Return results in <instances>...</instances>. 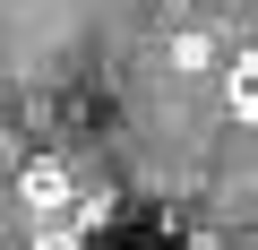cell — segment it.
<instances>
[{
	"instance_id": "cell-1",
	"label": "cell",
	"mask_w": 258,
	"mask_h": 250,
	"mask_svg": "<svg viewBox=\"0 0 258 250\" xmlns=\"http://www.w3.org/2000/svg\"><path fill=\"white\" fill-rule=\"evenodd\" d=\"M69 250H207L198 241V224L189 216H172V207H95L78 233H69Z\"/></svg>"
},
{
	"instance_id": "cell-2",
	"label": "cell",
	"mask_w": 258,
	"mask_h": 250,
	"mask_svg": "<svg viewBox=\"0 0 258 250\" xmlns=\"http://www.w3.org/2000/svg\"><path fill=\"white\" fill-rule=\"evenodd\" d=\"M224 112L241 121V130H258V43L224 61Z\"/></svg>"
}]
</instances>
